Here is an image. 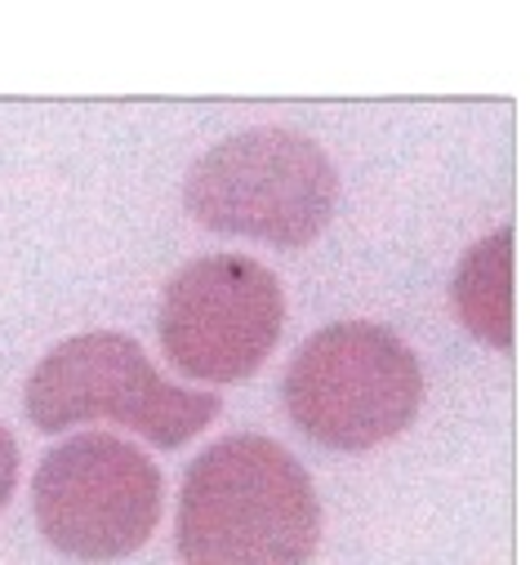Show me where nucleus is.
Instances as JSON below:
<instances>
[{"label": "nucleus", "instance_id": "20e7f679", "mask_svg": "<svg viewBox=\"0 0 530 565\" xmlns=\"http://www.w3.org/2000/svg\"><path fill=\"white\" fill-rule=\"evenodd\" d=\"M424 401L415 348L374 321H335L317 330L282 374V405L317 446L365 455L402 437Z\"/></svg>", "mask_w": 530, "mask_h": 565}, {"label": "nucleus", "instance_id": "6e6552de", "mask_svg": "<svg viewBox=\"0 0 530 565\" xmlns=\"http://www.w3.org/2000/svg\"><path fill=\"white\" fill-rule=\"evenodd\" d=\"M14 486H19V441L6 423H0V512L10 508Z\"/></svg>", "mask_w": 530, "mask_h": 565}, {"label": "nucleus", "instance_id": "0eeeda50", "mask_svg": "<svg viewBox=\"0 0 530 565\" xmlns=\"http://www.w3.org/2000/svg\"><path fill=\"white\" fill-rule=\"evenodd\" d=\"M517 236L512 227L490 232L486 241L468 245L455 276H451V308L459 326L495 352H512L517 343Z\"/></svg>", "mask_w": 530, "mask_h": 565}, {"label": "nucleus", "instance_id": "39448f33", "mask_svg": "<svg viewBox=\"0 0 530 565\" xmlns=\"http://www.w3.org/2000/svg\"><path fill=\"white\" fill-rule=\"evenodd\" d=\"M166 508V477L135 441L76 433L59 441L32 477L41 539L72 561H120L139 552Z\"/></svg>", "mask_w": 530, "mask_h": 565}, {"label": "nucleus", "instance_id": "423d86ee", "mask_svg": "<svg viewBox=\"0 0 530 565\" xmlns=\"http://www.w3.org/2000/svg\"><path fill=\"white\" fill-rule=\"evenodd\" d=\"M286 326L282 280L250 254H205L161 295V352L192 383H245L273 356Z\"/></svg>", "mask_w": 530, "mask_h": 565}, {"label": "nucleus", "instance_id": "7ed1b4c3", "mask_svg": "<svg viewBox=\"0 0 530 565\" xmlns=\"http://www.w3.org/2000/svg\"><path fill=\"white\" fill-rule=\"evenodd\" d=\"M36 433H72L81 423H116L161 450L188 446L219 418L223 401L205 387L161 379L148 352L116 330H89L50 348L23 387Z\"/></svg>", "mask_w": 530, "mask_h": 565}, {"label": "nucleus", "instance_id": "f03ea898", "mask_svg": "<svg viewBox=\"0 0 530 565\" xmlns=\"http://www.w3.org/2000/svg\"><path fill=\"white\" fill-rule=\"evenodd\" d=\"M183 205L219 236L304 249L335 218L339 170L308 134L254 125L197 157L183 183Z\"/></svg>", "mask_w": 530, "mask_h": 565}, {"label": "nucleus", "instance_id": "f257e3e1", "mask_svg": "<svg viewBox=\"0 0 530 565\" xmlns=\"http://www.w3.org/2000/svg\"><path fill=\"white\" fill-rule=\"evenodd\" d=\"M317 543V486L282 441L241 433L188 463L174 512L183 565H308Z\"/></svg>", "mask_w": 530, "mask_h": 565}]
</instances>
